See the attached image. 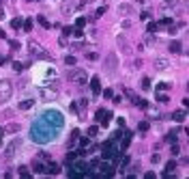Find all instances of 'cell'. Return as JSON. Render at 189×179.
<instances>
[{"mask_svg":"<svg viewBox=\"0 0 189 179\" xmlns=\"http://www.w3.org/2000/svg\"><path fill=\"white\" fill-rule=\"evenodd\" d=\"M67 132V114L56 104H47L32 114L26 127V138L34 147H52L62 140Z\"/></svg>","mask_w":189,"mask_h":179,"instance_id":"cell-1","label":"cell"},{"mask_svg":"<svg viewBox=\"0 0 189 179\" xmlns=\"http://www.w3.org/2000/svg\"><path fill=\"white\" fill-rule=\"evenodd\" d=\"M56 76H58L56 67L47 65V63H39V65H34V69H32V80H34V84H39V86H47L50 82L56 80Z\"/></svg>","mask_w":189,"mask_h":179,"instance_id":"cell-2","label":"cell"},{"mask_svg":"<svg viewBox=\"0 0 189 179\" xmlns=\"http://www.w3.org/2000/svg\"><path fill=\"white\" fill-rule=\"evenodd\" d=\"M22 151H24V140L17 138V136L9 140V145H4V153H7L9 160H17L22 155Z\"/></svg>","mask_w":189,"mask_h":179,"instance_id":"cell-3","label":"cell"},{"mask_svg":"<svg viewBox=\"0 0 189 179\" xmlns=\"http://www.w3.org/2000/svg\"><path fill=\"white\" fill-rule=\"evenodd\" d=\"M11 95H13L11 80H2V82H0V104H7L9 99H11Z\"/></svg>","mask_w":189,"mask_h":179,"instance_id":"cell-4","label":"cell"},{"mask_svg":"<svg viewBox=\"0 0 189 179\" xmlns=\"http://www.w3.org/2000/svg\"><path fill=\"white\" fill-rule=\"evenodd\" d=\"M116 153H118V147L114 145V140H110V142H105L103 145V151H101V155H103V160H114L116 158Z\"/></svg>","mask_w":189,"mask_h":179,"instance_id":"cell-5","label":"cell"},{"mask_svg":"<svg viewBox=\"0 0 189 179\" xmlns=\"http://www.w3.org/2000/svg\"><path fill=\"white\" fill-rule=\"evenodd\" d=\"M73 82H75V84H86V82H88L86 71H82V69H75V74H73Z\"/></svg>","mask_w":189,"mask_h":179,"instance_id":"cell-6","label":"cell"},{"mask_svg":"<svg viewBox=\"0 0 189 179\" xmlns=\"http://www.w3.org/2000/svg\"><path fill=\"white\" fill-rule=\"evenodd\" d=\"M90 91H93V95H99V93H101V84H99V78H97V76L90 78Z\"/></svg>","mask_w":189,"mask_h":179,"instance_id":"cell-7","label":"cell"},{"mask_svg":"<svg viewBox=\"0 0 189 179\" xmlns=\"http://www.w3.org/2000/svg\"><path fill=\"white\" fill-rule=\"evenodd\" d=\"M32 106H34V99H24V102H20L17 108H20V110H30Z\"/></svg>","mask_w":189,"mask_h":179,"instance_id":"cell-8","label":"cell"},{"mask_svg":"<svg viewBox=\"0 0 189 179\" xmlns=\"http://www.w3.org/2000/svg\"><path fill=\"white\" fill-rule=\"evenodd\" d=\"M32 168H34V173H41V175L45 173V164H43V162H34Z\"/></svg>","mask_w":189,"mask_h":179,"instance_id":"cell-9","label":"cell"},{"mask_svg":"<svg viewBox=\"0 0 189 179\" xmlns=\"http://www.w3.org/2000/svg\"><path fill=\"white\" fill-rule=\"evenodd\" d=\"M174 168H176V162H174V160H172V162H168V166H166V171H163V175L168 177L170 173H172V171H174Z\"/></svg>","mask_w":189,"mask_h":179,"instance_id":"cell-10","label":"cell"},{"mask_svg":"<svg viewBox=\"0 0 189 179\" xmlns=\"http://www.w3.org/2000/svg\"><path fill=\"white\" fill-rule=\"evenodd\" d=\"M22 24H24V20H22V17H15V20L11 22V26H13V28H20Z\"/></svg>","mask_w":189,"mask_h":179,"instance_id":"cell-11","label":"cell"},{"mask_svg":"<svg viewBox=\"0 0 189 179\" xmlns=\"http://www.w3.org/2000/svg\"><path fill=\"white\" fill-rule=\"evenodd\" d=\"M174 121H185V112H174Z\"/></svg>","mask_w":189,"mask_h":179,"instance_id":"cell-12","label":"cell"},{"mask_svg":"<svg viewBox=\"0 0 189 179\" xmlns=\"http://www.w3.org/2000/svg\"><path fill=\"white\" fill-rule=\"evenodd\" d=\"M75 26H77V28H82V26H86V17H77Z\"/></svg>","mask_w":189,"mask_h":179,"instance_id":"cell-13","label":"cell"},{"mask_svg":"<svg viewBox=\"0 0 189 179\" xmlns=\"http://www.w3.org/2000/svg\"><path fill=\"white\" fill-rule=\"evenodd\" d=\"M88 145H90V140H88V138H82V140H80V149H84V147H88Z\"/></svg>","mask_w":189,"mask_h":179,"instance_id":"cell-14","label":"cell"},{"mask_svg":"<svg viewBox=\"0 0 189 179\" xmlns=\"http://www.w3.org/2000/svg\"><path fill=\"white\" fill-rule=\"evenodd\" d=\"M37 20H39V24H41V26H45V28H50V24H47V20H45V17H37Z\"/></svg>","mask_w":189,"mask_h":179,"instance_id":"cell-15","label":"cell"},{"mask_svg":"<svg viewBox=\"0 0 189 179\" xmlns=\"http://www.w3.org/2000/svg\"><path fill=\"white\" fill-rule=\"evenodd\" d=\"M65 63H67V65H75V58H73V56H67Z\"/></svg>","mask_w":189,"mask_h":179,"instance_id":"cell-16","label":"cell"},{"mask_svg":"<svg viewBox=\"0 0 189 179\" xmlns=\"http://www.w3.org/2000/svg\"><path fill=\"white\" fill-rule=\"evenodd\" d=\"M24 28H26V30H30V28H32V22H30V20H26V22H24Z\"/></svg>","mask_w":189,"mask_h":179,"instance_id":"cell-17","label":"cell"},{"mask_svg":"<svg viewBox=\"0 0 189 179\" xmlns=\"http://www.w3.org/2000/svg\"><path fill=\"white\" fill-rule=\"evenodd\" d=\"M73 160H75V153H69V155H67V164H71Z\"/></svg>","mask_w":189,"mask_h":179,"instance_id":"cell-18","label":"cell"},{"mask_svg":"<svg viewBox=\"0 0 189 179\" xmlns=\"http://www.w3.org/2000/svg\"><path fill=\"white\" fill-rule=\"evenodd\" d=\"M170 50H172V52H178V50H181V46H178V43H172V46H170Z\"/></svg>","mask_w":189,"mask_h":179,"instance_id":"cell-19","label":"cell"},{"mask_svg":"<svg viewBox=\"0 0 189 179\" xmlns=\"http://www.w3.org/2000/svg\"><path fill=\"white\" fill-rule=\"evenodd\" d=\"M148 30H150V32H153V30H157V24H155V22H150V24H148Z\"/></svg>","mask_w":189,"mask_h":179,"instance_id":"cell-20","label":"cell"},{"mask_svg":"<svg viewBox=\"0 0 189 179\" xmlns=\"http://www.w3.org/2000/svg\"><path fill=\"white\" fill-rule=\"evenodd\" d=\"M4 17H7L4 15V9H0V20H4Z\"/></svg>","mask_w":189,"mask_h":179,"instance_id":"cell-21","label":"cell"},{"mask_svg":"<svg viewBox=\"0 0 189 179\" xmlns=\"http://www.w3.org/2000/svg\"><path fill=\"white\" fill-rule=\"evenodd\" d=\"M4 63H7V58H4V56H0V65H4Z\"/></svg>","mask_w":189,"mask_h":179,"instance_id":"cell-22","label":"cell"},{"mask_svg":"<svg viewBox=\"0 0 189 179\" xmlns=\"http://www.w3.org/2000/svg\"><path fill=\"white\" fill-rule=\"evenodd\" d=\"M0 147H2V130H0Z\"/></svg>","mask_w":189,"mask_h":179,"instance_id":"cell-23","label":"cell"}]
</instances>
